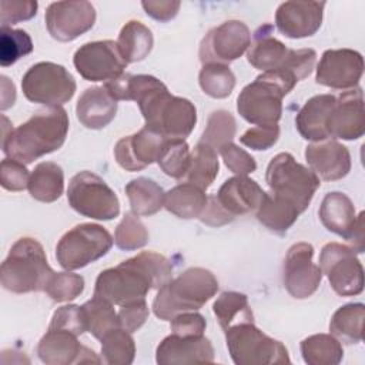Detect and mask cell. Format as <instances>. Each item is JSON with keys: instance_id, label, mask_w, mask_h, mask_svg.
<instances>
[{"instance_id": "obj_1", "label": "cell", "mask_w": 365, "mask_h": 365, "mask_svg": "<svg viewBox=\"0 0 365 365\" xmlns=\"http://www.w3.org/2000/svg\"><path fill=\"white\" fill-rule=\"evenodd\" d=\"M114 100H133L138 104L145 127L165 138H187L195 127V106L170 94L163 81L148 74H123L104 84Z\"/></svg>"}, {"instance_id": "obj_2", "label": "cell", "mask_w": 365, "mask_h": 365, "mask_svg": "<svg viewBox=\"0 0 365 365\" xmlns=\"http://www.w3.org/2000/svg\"><path fill=\"white\" fill-rule=\"evenodd\" d=\"M173 278V265L161 254L143 251L117 267L101 271L96 279L94 295L113 305L145 299L151 289H160Z\"/></svg>"}, {"instance_id": "obj_3", "label": "cell", "mask_w": 365, "mask_h": 365, "mask_svg": "<svg viewBox=\"0 0 365 365\" xmlns=\"http://www.w3.org/2000/svg\"><path fill=\"white\" fill-rule=\"evenodd\" d=\"M68 115L61 107L36 111L26 123L3 134L1 148L7 158L30 164L58 150L67 137Z\"/></svg>"}, {"instance_id": "obj_4", "label": "cell", "mask_w": 365, "mask_h": 365, "mask_svg": "<svg viewBox=\"0 0 365 365\" xmlns=\"http://www.w3.org/2000/svg\"><path fill=\"white\" fill-rule=\"evenodd\" d=\"M218 287L211 271L201 267L188 268L158 289L153 301L154 315L171 321L181 312L197 311L217 294Z\"/></svg>"}, {"instance_id": "obj_5", "label": "cell", "mask_w": 365, "mask_h": 365, "mask_svg": "<svg viewBox=\"0 0 365 365\" xmlns=\"http://www.w3.org/2000/svg\"><path fill=\"white\" fill-rule=\"evenodd\" d=\"M54 271L43 245L30 237L17 240L1 264V287L14 294L46 291Z\"/></svg>"}, {"instance_id": "obj_6", "label": "cell", "mask_w": 365, "mask_h": 365, "mask_svg": "<svg viewBox=\"0 0 365 365\" xmlns=\"http://www.w3.org/2000/svg\"><path fill=\"white\" fill-rule=\"evenodd\" d=\"M265 181L271 197L304 212L315 191L319 188V178L305 165L297 163L289 153L277 154L268 164Z\"/></svg>"}, {"instance_id": "obj_7", "label": "cell", "mask_w": 365, "mask_h": 365, "mask_svg": "<svg viewBox=\"0 0 365 365\" xmlns=\"http://www.w3.org/2000/svg\"><path fill=\"white\" fill-rule=\"evenodd\" d=\"M291 90L275 71H265L241 90L237 110L251 124H277L282 114V98Z\"/></svg>"}, {"instance_id": "obj_8", "label": "cell", "mask_w": 365, "mask_h": 365, "mask_svg": "<svg viewBox=\"0 0 365 365\" xmlns=\"http://www.w3.org/2000/svg\"><path fill=\"white\" fill-rule=\"evenodd\" d=\"M227 348L231 359L237 365H272L289 364L288 349L281 341H277L254 322H238L224 329Z\"/></svg>"}, {"instance_id": "obj_9", "label": "cell", "mask_w": 365, "mask_h": 365, "mask_svg": "<svg viewBox=\"0 0 365 365\" xmlns=\"http://www.w3.org/2000/svg\"><path fill=\"white\" fill-rule=\"evenodd\" d=\"M113 242V237L103 225L78 224L60 238L56 258L64 269H78L104 257L111 250Z\"/></svg>"}, {"instance_id": "obj_10", "label": "cell", "mask_w": 365, "mask_h": 365, "mask_svg": "<svg viewBox=\"0 0 365 365\" xmlns=\"http://www.w3.org/2000/svg\"><path fill=\"white\" fill-rule=\"evenodd\" d=\"M21 90L31 103L60 107L73 98L76 80L61 64L40 61L33 64L23 76Z\"/></svg>"}, {"instance_id": "obj_11", "label": "cell", "mask_w": 365, "mask_h": 365, "mask_svg": "<svg viewBox=\"0 0 365 365\" xmlns=\"http://www.w3.org/2000/svg\"><path fill=\"white\" fill-rule=\"evenodd\" d=\"M67 200L74 211L88 218L108 221L120 214L115 192L91 171H80L70 180Z\"/></svg>"}, {"instance_id": "obj_12", "label": "cell", "mask_w": 365, "mask_h": 365, "mask_svg": "<svg viewBox=\"0 0 365 365\" xmlns=\"http://www.w3.org/2000/svg\"><path fill=\"white\" fill-rule=\"evenodd\" d=\"M319 268L338 295L351 297L362 292L364 268L349 245L325 244L319 254Z\"/></svg>"}, {"instance_id": "obj_13", "label": "cell", "mask_w": 365, "mask_h": 365, "mask_svg": "<svg viewBox=\"0 0 365 365\" xmlns=\"http://www.w3.org/2000/svg\"><path fill=\"white\" fill-rule=\"evenodd\" d=\"M77 73L87 81H110L124 74L127 61L113 40L83 44L73 57Z\"/></svg>"}, {"instance_id": "obj_14", "label": "cell", "mask_w": 365, "mask_h": 365, "mask_svg": "<svg viewBox=\"0 0 365 365\" xmlns=\"http://www.w3.org/2000/svg\"><path fill=\"white\" fill-rule=\"evenodd\" d=\"M251 44V33L245 23L228 20L211 29L200 44V61L202 64H228L240 58Z\"/></svg>"}, {"instance_id": "obj_15", "label": "cell", "mask_w": 365, "mask_h": 365, "mask_svg": "<svg viewBox=\"0 0 365 365\" xmlns=\"http://www.w3.org/2000/svg\"><path fill=\"white\" fill-rule=\"evenodd\" d=\"M314 247L309 242H297L289 247L282 268V281L288 294L297 299L311 297L322 281L319 265L312 262Z\"/></svg>"}, {"instance_id": "obj_16", "label": "cell", "mask_w": 365, "mask_h": 365, "mask_svg": "<svg viewBox=\"0 0 365 365\" xmlns=\"http://www.w3.org/2000/svg\"><path fill=\"white\" fill-rule=\"evenodd\" d=\"M46 26L57 41H73L88 31L96 21V10L90 1H54L46 10Z\"/></svg>"}, {"instance_id": "obj_17", "label": "cell", "mask_w": 365, "mask_h": 365, "mask_svg": "<svg viewBox=\"0 0 365 365\" xmlns=\"http://www.w3.org/2000/svg\"><path fill=\"white\" fill-rule=\"evenodd\" d=\"M364 73V58L361 53L351 48H336L324 51L317 67L315 81L336 90L354 88Z\"/></svg>"}, {"instance_id": "obj_18", "label": "cell", "mask_w": 365, "mask_h": 365, "mask_svg": "<svg viewBox=\"0 0 365 365\" xmlns=\"http://www.w3.org/2000/svg\"><path fill=\"white\" fill-rule=\"evenodd\" d=\"M78 335L63 328H50L43 335L37 345V355L41 362L47 365H68V364H87L100 359L96 352L77 339Z\"/></svg>"}, {"instance_id": "obj_19", "label": "cell", "mask_w": 365, "mask_h": 365, "mask_svg": "<svg viewBox=\"0 0 365 365\" xmlns=\"http://www.w3.org/2000/svg\"><path fill=\"white\" fill-rule=\"evenodd\" d=\"M365 131L364 94L359 87L341 93L328 118V135L342 140H358Z\"/></svg>"}, {"instance_id": "obj_20", "label": "cell", "mask_w": 365, "mask_h": 365, "mask_svg": "<svg viewBox=\"0 0 365 365\" xmlns=\"http://www.w3.org/2000/svg\"><path fill=\"white\" fill-rule=\"evenodd\" d=\"M155 361L160 365L208 364L214 361V348L204 335H178L171 332L158 344Z\"/></svg>"}, {"instance_id": "obj_21", "label": "cell", "mask_w": 365, "mask_h": 365, "mask_svg": "<svg viewBox=\"0 0 365 365\" xmlns=\"http://www.w3.org/2000/svg\"><path fill=\"white\" fill-rule=\"evenodd\" d=\"M325 1H284L275 13L277 29L289 38L314 36L324 16Z\"/></svg>"}, {"instance_id": "obj_22", "label": "cell", "mask_w": 365, "mask_h": 365, "mask_svg": "<svg viewBox=\"0 0 365 365\" xmlns=\"http://www.w3.org/2000/svg\"><path fill=\"white\" fill-rule=\"evenodd\" d=\"M165 137L145 125L133 135L123 137L114 147V157L127 171H140L157 161Z\"/></svg>"}, {"instance_id": "obj_23", "label": "cell", "mask_w": 365, "mask_h": 365, "mask_svg": "<svg viewBox=\"0 0 365 365\" xmlns=\"http://www.w3.org/2000/svg\"><path fill=\"white\" fill-rule=\"evenodd\" d=\"M305 160L311 171L325 181H336L351 170L349 150L336 140H322L305 148Z\"/></svg>"}, {"instance_id": "obj_24", "label": "cell", "mask_w": 365, "mask_h": 365, "mask_svg": "<svg viewBox=\"0 0 365 365\" xmlns=\"http://www.w3.org/2000/svg\"><path fill=\"white\" fill-rule=\"evenodd\" d=\"M265 194L267 192L257 184V181L247 175H235L224 181L215 200L232 218H235L237 215L257 211Z\"/></svg>"}, {"instance_id": "obj_25", "label": "cell", "mask_w": 365, "mask_h": 365, "mask_svg": "<svg viewBox=\"0 0 365 365\" xmlns=\"http://www.w3.org/2000/svg\"><path fill=\"white\" fill-rule=\"evenodd\" d=\"M76 113L86 128L101 130L115 117L117 100L111 97L106 87H91L78 97Z\"/></svg>"}, {"instance_id": "obj_26", "label": "cell", "mask_w": 365, "mask_h": 365, "mask_svg": "<svg viewBox=\"0 0 365 365\" xmlns=\"http://www.w3.org/2000/svg\"><path fill=\"white\" fill-rule=\"evenodd\" d=\"M336 97L332 94H318L311 97L295 117V125L302 138L322 141L328 135V118Z\"/></svg>"}, {"instance_id": "obj_27", "label": "cell", "mask_w": 365, "mask_h": 365, "mask_svg": "<svg viewBox=\"0 0 365 365\" xmlns=\"http://www.w3.org/2000/svg\"><path fill=\"white\" fill-rule=\"evenodd\" d=\"M318 215L328 231L344 237L345 240L349 237L356 221L355 207L351 198L339 191L328 192L324 197Z\"/></svg>"}, {"instance_id": "obj_28", "label": "cell", "mask_w": 365, "mask_h": 365, "mask_svg": "<svg viewBox=\"0 0 365 365\" xmlns=\"http://www.w3.org/2000/svg\"><path fill=\"white\" fill-rule=\"evenodd\" d=\"M271 26H262L255 33V40L250 44L248 63L261 71L277 70L284 61L288 47L271 36Z\"/></svg>"}, {"instance_id": "obj_29", "label": "cell", "mask_w": 365, "mask_h": 365, "mask_svg": "<svg viewBox=\"0 0 365 365\" xmlns=\"http://www.w3.org/2000/svg\"><path fill=\"white\" fill-rule=\"evenodd\" d=\"M207 201L208 197L204 190L191 182H182L165 192L164 207L178 218L191 220L201 215Z\"/></svg>"}, {"instance_id": "obj_30", "label": "cell", "mask_w": 365, "mask_h": 365, "mask_svg": "<svg viewBox=\"0 0 365 365\" xmlns=\"http://www.w3.org/2000/svg\"><path fill=\"white\" fill-rule=\"evenodd\" d=\"M30 195L41 202L58 200L64 190V173L53 161H43L34 167L29 180Z\"/></svg>"}, {"instance_id": "obj_31", "label": "cell", "mask_w": 365, "mask_h": 365, "mask_svg": "<svg viewBox=\"0 0 365 365\" xmlns=\"http://www.w3.org/2000/svg\"><path fill=\"white\" fill-rule=\"evenodd\" d=\"M125 194L130 201L131 212L135 215H153L164 207L165 192L151 178L138 177L125 185Z\"/></svg>"}, {"instance_id": "obj_32", "label": "cell", "mask_w": 365, "mask_h": 365, "mask_svg": "<svg viewBox=\"0 0 365 365\" xmlns=\"http://www.w3.org/2000/svg\"><path fill=\"white\" fill-rule=\"evenodd\" d=\"M153 44L154 38L151 30L137 20L125 23L117 40L118 50L127 64L144 60L150 54Z\"/></svg>"}, {"instance_id": "obj_33", "label": "cell", "mask_w": 365, "mask_h": 365, "mask_svg": "<svg viewBox=\"0 0 365 365\" xmlns=\"http://www.w3.org/2000/svg\"><path fill=\"white\" fill-rule=\"evenodd\" d=\"M365 319V307L361 302L345 304L339 307L329 322L331 335L345 344H358L362 341Z\"/></svg>"}, {"instance_id": "obj_34", "label": "cell", "mask_w": 365, "mask_h": 365, "mask_svg": "<svg viewBox=\"0 0 365 365\" xmlns=\"http://www.w3.org/2000/svg\"><path fill=\"white\" fill-rule=\"evenodd\" d=\"M218 168L217 150L202 141H198L191 151V161L184 180L205 191L218 175Z\"/></svg>"}, {"instance_id": "obj_35", "label": "cell", "mask_w": 365, "mask_h": 365, "mask_svg": "<svg viewBox=\"0 0 365 365\" xmlns=\"http://www.w3.org/2000/svg\"><path fill=\"white\" fill-rule=\"evenodd\" d=\"M301 354L308 365H336L344 358L341 342L331 334H315L301 342Z\"/></svg>"}, {"instance_id": "obj_36", "label": "cell", "mask_w": 365, "mask_h": 365, "mask_svg": "<svg viewBox=\"0 0 365 365\" xmlns=\"http://www.w3.org/2000/svg\"><path fill=\"white\" fill-rule=\"evenodd\" d=\"M212 309L222 329L238 322H254L248 298L242 292L224 291L214 302Z\"/></svg>"}, {"instance_id": "obj_37", "label": "cell", "mask_w": 365, "mask_h": 365, "mask_svg": "<svg viewBox=\"0 0 365 365\" xmlns=\"http://www.w3.org/2000/svg\"><path fill=\"white\" fill-rule=\"evenodd\" d=\"M83 307L87 331L97 339H101L108 331L118 328V314L114 311L113 304L101 297L94 295Z\"/></svg>"}, {"instance_id": "obj_38", "label": "cell", "mask_w": 365, "mask_h": 365, "mask_svg": "<svg viewBox=\"0 0 365 365\" xmlns=\"http://www.w3.org/2000/svg\"><path fill=\"white\" fill-rule=\"evenodd\" d=\"M255 215L257 220L269 231L275 234H285L297 221L299 212L295 208L272 198L269 194H265L262 202L255 211Z\"/></svg>"}, {"instance_id": "obj_39", "label": "cell", "mask_w": 365, "mask_h": 365, "mask_svg": "<svg viewBox=\"0 0 365 365\" xmlns=\"http://www.w3.org/2000/svg\"><path fill=\"white\" fill-rule=\"evenodd\" d=\"M191 151L182 138H165L160 150L157 163L168 177L182 180L188 171Z\"/></svg>"}, {"instance_id": "obj_40", "label": "cell", "mask_w": 365, "mask_h": 365, "mask_svg": "<svg viewBox=\"0 0 365 365\" xmlns=\"http://www.w3.org/2000/svg\"><path fill=\"white\" fill-rule=\"evenodd\" d=\"M101 355L110 365H128L135 356V344L131 332L121 327L108 331L101 338Z\"/></svg>"}, {"instance_id": "obj_41", "label": "cell", "mask_w": 365, "mask_h": 365, "mask_svg": "<svg viewBox=\"0 0 365 365\" xmlns=\"http://www.w3.org/2000/svg\"><path fill=\"white\" fill-rule=\"evenodd\" d=\"M201 90L212 98L228 97L235 87V76L227 64H202L198 76Z\"/></svg>"}, {"instance_id": "obj_42", "label": "cell", "mask_w": 365, "mask_h": 365, "mask_svg": "<svg viewBox=\"0 0 365 365\" xmlns=\"http://www.w3.org/2000/svg\"><path fill=\"white\" fill-rule=\"evenodd\" d=\"M235 131H237V123L234 115L230 111L217 110L210 114L205 130L202 131L200 141L208 144L218 153L224 145L232 143V138L235 137Z\"/></svg>"}, {"instance_id": "obj_43", "label": "cell", "mask_w": 365, "mask_h": 365, "mask_svg": "<svg viewBox=\"0 0 365 365\" xmlns=\"http://www.w3.org/2000/svg\"><path fill=\"white\" fill-rule=\"evenodd\" d=\"M33 51V41L21 29L1 27L0 30V64L9 67Z\"/></svg>"}, {"instance_id": "obj_44", "label": "cell", "mask_w": 365, "mask_h": 365, "mask_svg": "<svg viewBox=\"0 0 365 365\" xmlns=\"http://www.w3.org/2000/svg\"><path fill=\"white\" fill-rule=\"evenodd\" d=\"M148 231L134 212H125L114 232V242L120 250L133 251L148 242Z\"/></svg>"}, {"instance_id": "obj_45", "label": "cell", "mask_w": 365, "mask_h": 365, "mask_svg": "<svg viewBox=\"0 0 365 365\" xmlns=\"http://www.w3.org/2000/svg\"><path fill=\"white\" fill-rule=\"evenodd\" d=\"M315 60H317V53L312 48H299V50L288 48L287 56L281 63V66L272 71H278L279 74L287 77L289 81L297 84L298 81L307 78L312 73Z\"/></svg>"}, {"instance_id": "obj_46", "label": "cell", "mask_w": 365, "mask_h": 365, "mask_svg": "<svg viewBox=\"0 0 365 365\" xmlns=\"http://www.w3.org/2000/svg\"><path fill=\"white\" fill-rule=\"evenodd\" d=\"M84 278L73 272H54L47 282L46 292L56 302L73 301L81 295Z\"/></svg>"}, {"instance_id": "obj_47", "label": "cell", "mask_w": 365, "mask_h": 365, "mask_svg": "<svg viewBox=\"0 0 365 365\" xmlns=\"http://www.w3.org/2000/svg\"><path fill=\"white\" fill-rule=\"evenodd\" d=\"M30 174L26 168V164L13 160L4 158L0 164V182L4 190L9 191H23L29 187Z\"/></svg>"}, {"instance_id": "obj_48", "label": "cell", "mask_w": 365, "mask_h": 365, "mask_svg": "<svg viewBox=\"0 0 365 365\" xmlns=\"http://www.w3.org/2000/svg\"><path fill=\"white\" fill-rule=\"evenodd\" d=\"M37 1L33 0H1L0 21L1 27H10L19 21L29 20L37 13Z\"/></svg>"}, {"instance_id": "obj_49", "label": "cell", "mask_w": 365, "mask_h": 365, "mask_svg": "<svg viewBox=\"0 0 365 365\" xmlns=\"http://www.w3.org/2000/svg\"><path fill=\"white\" fill-rule=\"evenodd\" d=\"M48 327L68 329L76 335H81L83 332L87 331L83 307H78V305L60 307L58 309L54 311Z\"/></svg>"}, {"instance_id": "obj_50", "label": "cell", "mask_w": 365, "mask_h": 365, "mask_svg": "<svg viewBox=\"0 0 365 365\" xmlns=\"http://www.w3.org/2000/svg\"><path fill=\"white\" fill-rule=\"evenodd\" d=\"M218 153L221 154L227 168L237 175H247L257 170V163L254 157L234 143L224 145Z\"/></svg>"}, {"instance_id": "obj_51", "label": "cell", "mask_w": 365, "mask_h": 365, "mask_svg": "<svg viewBox=\"0 0 365 365\" xmlns=\"http://www.w3.org/2000/svg\"><path fill=\"white\" fill-rule=\"evenodd\" d=\"M279 137V125L278 124H271V125H255L250 130H247L241 137L240 141L241 144L261 151V150H268L271 148Z\"/></svg>"}, {"instance_id": "obj_52", "label": "cell", "mask_w": 365, "mask_h": 365, "mask_svg": "<svg viewBox=\"0 0 365 365\" xmlns=\"http://www.w3.org/2000/svg\"><path fill=\"white\" fill-rule=\"evenodd\" d=\"M148 314L150 311L145 299H138V301L121 305L118 311L120 327L133 334L144 325V322L148 318Z\"/></svg>"}, {"instance_id": "obj_53", "label": "cell", "mask_w": 365, "mask_h": 365, "mask_svg": "<svg viewBox=\"0 0 365 365\" xmlns=\"http://www.w3.org/2000/svg\"><path fill=\"white\" fill-rule=\"evenodd\" d=\"M205 327V318L194 311L181 312L171 319V331L178 335H204Z\"/></svg>"}, {"instance_id": "obj_54", "label": "cell", "mask_w": 365, "mask_h": 365, "mask_svg": "<svg viewBox=\"0 0 365 365\" xmlns=\"http://www.w3.org/2000/svg\"><path fill=\"white\" fill-rule=\"evenodd\" d=\"M141 6L147 16L154 20L168 21L177 16L181 3L174 0H144L141 1Z\"/></svg>"}, {"instance_id": "obj_55", "label": "cell", "mask_w": 365, "mask_h": 365, "mask_svg": "<svg viewBox=\"0 0 365 365\" xmlns=\"http://www.w3.org/2000/svg\"><path fill=\"white\" fill-rule=\"evenodd\" d=\"M198 220L202 224H207L210 227H221L234 221V218L218 204V201L215 200V195L208 197L207 205L201 212V215L198 217Z\"/></svg>"}, {"instance_id": "obj_56", "label": "cell", "mask_w": 365, "mask_h": 365, "mask_svg": "<svg viewBox=\"0 0 365 365\" xmlns=\"http://www.w3.org/2000/svg\"><path fill=\"white\" fill-rule=\"evenodd\" d=\"M346 241L351 244L349 247L355 252H362L364 251V211L356 215V221L354 224V228L346 238Z\"/></svg>"}, {"instance_id": "obj_57", "label": "cell", "mask_w": 365, "mask_h": 365, "mask_svg": "<svg viewBox=\"0 0 365 365\" xmlns=\"http://www.w3.org/2000/svg\"><path fill=\"white\" fill-rule=\"evenodd\" d=\"M1 104H0V108L1 110H6L9 108L10 106H13L14 100H16V88H14V84L6 77V76H1Z\"/></svg>"}]
</instances>
